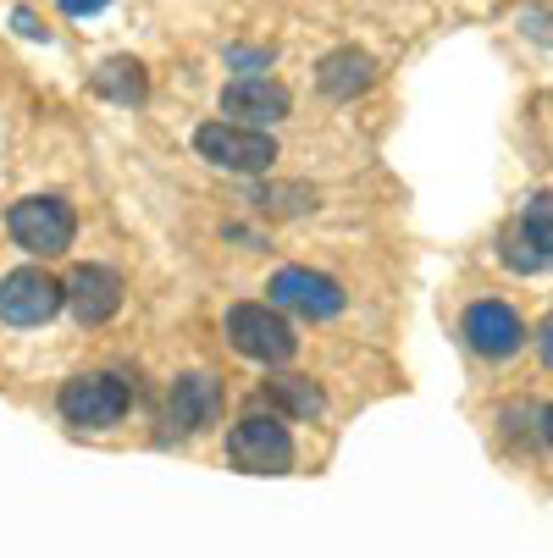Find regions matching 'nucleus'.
Masks as SVG:
<instances>
[{
    "label": "nucleus",
    "instance_id": "1",
    "mask_svg": "<svg viewBox=\"0 0 553 558\" xmlns=\"http://www.w3.org/2000/svg\"><path fill=\"white\" fill-rule=\"evenodd\" d=\"M7 232L17 238V250H28L34 260H56L72 250V238H77V216L61 194H28L12 205L7 216Z\"/></svg>",
    "mask_w": 553,
    "mask_h": 558
},
{
    "label": "nucleus",
    "instance_id": "2",
    "mask_svg": "<svg viewBox=\"0 0 553 558\" xmlns=\"http://www.w3.org/2000/svg\"><path fill=\"white\" fill-rule=\"evenodd\" d=\"M56 404H61V415H67L72 426H84V432H111V426H122V415H128V404H133V392H128L122 376L89 371V376H72V381L61 387Z\"/></svg>",
    "mask_w": 553,
    "mask_h": 558
},
{
    "label": "nucleus",
    "instance_id": "3",
    "mask_svg": "<svg viewBox=\"0 0 553 558\" xmlns=\"http://www.w3.org/2000/svg\"><path fill=\"white\" fill-rule=\"evenodd\" d=\"M227 343L239 349L244 360H255V365H282L299 349V338L282 322L277 304H232L227 310Z\"/></svg>",
    "mask_w": 553,
    "mask_h": 558
},
{
    "label": "nucleus",
    "instance_id": "4",
    "mask_svg": "<svg viewBox=\"0 0 553 558\" xmlns=\"http://www.w3.org/2000/svg\"><path fill=\"white\" fill-rule=\"evenodd\" d=\"M194 149L221 172H272L277 167V138L266 128H244V122H205L194 133Z\"/></svg>",
    "mask_w": 553,
    "mask_h": 558
},
{
    "label": "nucleus",
    "instance_id": "5",
    "mask_svg": "<svg viewBox=\"0 0 553 558\" xmlns=\"http://www.w3.org/2000/svg\"><path fill=\"white\" fill-rule=\"evenodd\" d=\"M227 459L239 464L244 475H288V464H293V437H288V426L266 410H255V415H244L239 426L227 432Z\"/></svg>",
    "mask_w": 553,
    "mask_h": 558
},
{
    "label": "nucleus",
    "instance_id": "6",
    "mask_svg": "<svg viewBox=\"0 0 553 558\" xmlns=\"http://www.w3.org/2000/svg\"><path fill=\"white\" fill-rule=\"evenodd\" d=\"M61 310V282L39 266H17L0 277V322L7 327H45Z\"/></svg>",
    "mask_w": 553,
    "mask_h": 558
},
{
    "label": "nucleus",
    "instance_id": "7",
    "mask_svg": "<svg viewBox=\"0 0 553 558\" xmlns=\"http://www.w3.org/2000/svg\"><path fill=\"white\" fill-rule=\"evenodd\" d=\"M266 293H272L277 310H293V315H304V322H333V315L344 310V288L327 271H310V266H282Z\"/></svg>",
    "mask_w": 553,
    "mask_h": 558
},
{
    "label": "nucleus",
    "instance_id": "8",
    "mask_svg": "<svg viewBox=\"0 0 553 558\" xmlns=\"http://www.w3.org/2000/svg\"><path fill=\"white\" fill-rule=\"evenodd\" d=\"M61 304L77 315V327H106L122 310V277L111 266H77L61 282Z\"/></svg>",
    "mask_w": 553,
    "mask_h": 558
},
{
    "label": "nucleus",
    "instance_id": "9",
    "mask_svg": "<svg viewBox=\"0 0 553 558\" xmlns=\"http://www.w3.org/2000/svg\"><path fill=\"white\" fill-rule=\"evenodd\" d=\"M221 111H227V122H244V128H272V122H282L288 111H293V100H288V89L277 84V77H232V84L221 89Z\"/></svg>",
    "mask_w": 553,
    "mask_h": 558
},
{
    "label": "nucleus",
    "instance_id": "10",
    "mask_svg": "<svg viewBox=\"0 0 553 558\" xmlns=\"http://www.w3.org/2000/svg\"><path fill=\"white\" fill-rule=\"evenodd\" d=\"M459 332H465V343H470V349L488 354V360H509V354L526 343L520 315H515L509 304H498V299L470 304V310H465V322H459Z\"/></svg>",
    "mask_w": 553,
    "mask_h": 558
},
{
    "label": "nucleus",
    "instance_id": "11",
    "mask_svg": "<svg viewBox=\"0 0 553 558\" xmlns=\"http://www.w3.org/2000/svg\"><path fill=\"white\" fill-rule=\"evenodd\" d=\"M167 410H172V426L183 432V437H200V432H211L216 421H221V410H227V387L216 381V376H178L172 381V398H167Z\"/></svg>",
    "mask_w": 553,
    "mask_h": 558
},
{
    "label": "nucleus",
    "instance_id": "12",
    "mask_svg": "<svg viewBox=\"0 0 553 558\" xmlns=\"http://www.w3.org/2000/svg\"><path fill=\"white\" fill-rule=\"evenodd\" d=\"M371 77H376V61L365 50H354V45L322 56V66H315V84H322L327 100H354L360 89H371Z\"/></svg>",
    "mask_w": 553,
    "mask_h": 558
},
{
    "label": "nucleus",
    "instance_id": "13",
    "mask_svg": "<svg viewBox=\"0 0 553 558\" xmlns=\"http://www.w3.org/2000/svg\"><path fill=\"white\" fill-rule=\"evenodd\" d=\"M261 398L272 410L293 415V421H310V415H322V387H315L310 376H272L261 387Z\"/></svg>",
    "mask_w": 553,
    "mask_h": 558
},
{
    "label": "nucleus",
    "instance_id": "14",
    "mask_svg": "<svg viewBox=\"0 0 553 558\" xmlns=\"http://www.w3.org/2000/svg\"><path fill=\"white\" fill-rule=\"evenodd\" d=\"M95 95H106V100H117V106H139V100L149 95L144 66H139V61H128V56L106 61V66L95 72Z\"/></svg>",
    "mask_w": 553,
    "mask_h": 558
},
{
    "label": "nucleus",
    "instance_id": "15",
    "mask_svg": "<svg viewBox=\"0 0 553 558\" xmlns=\"http://www.w3.org/2000/svg\"><path fill=\"white\" fill-rule=\"evenodd\" d=\"M504 260H509L515 271H542V266H548V250H537L531 238H526V232L515 227V232L504 238Z\"/></svg>",
    "mask_w": 553,
    "mask_h": 558
},
{
    "label": "nucleus",
    "instance_id": "16",
    "mask_svg": "<svg viewBox=\"0 0 553 558\" xmlns=\"http://www.w3.org/2000/svg\"><path fill=\"white\" fill-rule=\"evenodd\" d=\"M520 232L531 238L537 250H553V238H548V194H537V199L526 205V216H520Z\"/></svg>",
    "mask_w": 553,
    "mask_h": 558
},
{
    "label": "nucleus",
    "instance_id": "17",
    "mask_svg": "<svg viewBox=\"0 0 553 558\" xmlns=\"http://www.w3.org/2000/svg\"><path fill=\"white\" fill-rule=\"evenodd\" d=\"M100 7H106V0H61L67 17H89V12H100Z\"/></svg>",
    "mask_w": 553,
    "mask_h": 558
},
{
    "label": "nucleus",
    "instance_id": "18",
    "mask_svg": "<svg viewBox=\"0 0 553 558\" xmlns=\"http://www.w3.org/2000/svg\"><path fill=\"white\" fill-rule=\"evenodd\" d=\"M17 28H23V34H28V39H45V28H39V23H34V12H17Z\"/></svg>",
    "mask_w": 553,
    "mask_h": 558
}]
</instances>
